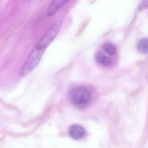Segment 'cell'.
I'll return each instance as SVG.
<instances>
[{
	"label": "cell",
	"instance_id": "6da1fadb",
	"mask_svg": "<svg viewBox=\"0 0 148 148\" xmlns=\"http://www.w3.org/2000/svg\"><path fill=\"white\" fill-rule=\"evenodd\" d=\"M62 25V21H58L47 30L32 50L21 68L20 72L21 77L27 76L38 66L45 51L58 34Z\"/></svg>",
	"mask_w": 148,
	"mask_h": 148
},
{
	"label": "cell",
	"instance_id": "7a4b0ae2",
	"mask_svg": "<svg viewBox=\"0 0 148 148\" xmlns=\"http://www.w3.org/2000/svg\"><path fill=\"white\" fill-rule=\"evenodd\" d=\"M68 97L71 103L79 108H85L91 101L90 92L88 89L82 86L73 88L69 92Z\"/></svg>",
	"mask_w": 148,
	"mask_h": 148
},
{
	"label": "cell",
	"instance_id": "3957f363",
	"mask_svg": "<svg viewBox=\"0 0 148 148\" xmlns=\"http://www.w3.org/2000/svg\"><path fill=\"white\" fill-rule=\"evenodd\" d=\"M68 0H51L47 8V14L52 16L56 14L59 10L66 3Z\"/></svg>",
	"mask_w": 148,
	"mask_h": 148
},
{
	"label": "cell",
	"instance_id": "277c9868",
	"mask_svg": "<svg viewBox=\"0 0 148 148\" xmlns=\"http://www.w3.org/2000/svg\"><path fill=\"white\" fill-rule=\"evenodd\" d=\"M71 136L76 140L81 139L86 134V130L84 127L79 125H73L69 129Z\"/></svg>",
	"mask_w": 148,
	"mask_h": 148
},
{
	"label": "cell",
	"instance_id": "5b68a950",
	"mask_svg": "<svg viewBox=\"0 0 148 148\" xmlns=\"http://www.w3.org/2000/svg\"><path fill=\"white\" fill-rule=\"evenodd\" d=\"M96 59L99 64L105 66H110L112 63L111 59L101 52H98L96 54Z\"/></svg>",
	"mask_w": 148,
	"mask_h": 148
},
{
	"label": "cell",
	"instance_id": "8992f818",
	"mask_svg": "<svg viewBox=\"0 0 148 148\" xmlns=\"http://www.w3.org/2000/svg\"><path fill=\"white\" fill-rule=\"evenodd\" d=\"M137 49L140 53L146 54L148 53V40L147 38L141 39L138 41Z\"/></svg>",
	"mask_w": 148,
	"mask_h": 148
},
{
	"label": "cell",
	"instance_id": "52a82bcc",
	"mask_svg": "<svg viewBox=\"0 0 148 148\" xmlns=\"http://www.w3.org/2000/svg\"><path fill=\"white\" fill-rule=\"evenodd\" d=\"M103 48L104 51L111 56H113L116 53V49L115 46L110 43L105 44Z\"/></svg>",
	"mask_w": 148,
	"mask_h": 148
}]
</instances>
